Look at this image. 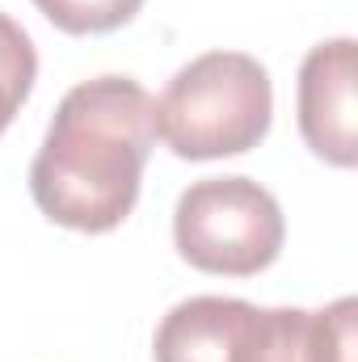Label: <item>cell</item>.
I'll use <instances>...</instances> for the list:
<instances>
[{
	"instance_id": "3957f363",
	"label": "cell",
	"mask_w": 358,
	"mask_h": 362,
	"mask_svg": "<svg viewBox=\"0 0 358 362\" xmlns=\"http://www.w3.org/2000/svg\"><path fill=\"white\" fill-rule=\"evenodd\" d=\"M270 72L245 51L190 59L156 101V135L181 160H219L258 148L270 131Z\"/></svg>"
},
{
	"instance_id": "8992f818",
	"label": "cell",
	"mask_w": 358,
	"mask_h": 362,
	"mask_svg": "<svg viewBox=\"0 0 358 362\" xmlns=\"http://www.w3.org/2000/svg\"><path fill=\"white\" fill-rule=\"evenodd\" d=\"M34 76H38V55H34L30 34L8 13H0V135L25 105Z\"/></svg>"
},
{
	"instance_id": "7a4b0ae2",
	"label": "cell",
	"mask_w": 358,
	"mask_h": 362,
	"mask_svg": "<svg viewBox=\"0 0 358 362\" xmlns=\"http://www.w3.org/2000/svg\"><path fill=\"white\" fill-rule=\"evenodd\" d=\"M358 299L321 312L253 308L228 295H194L161 320L156 362H354Z\"/></svg>"
},
{
	"instance_id": "277c9868",
	"label": "cell",
	"mask_w": 358,
	"mask_h": 362,
	"mask_svg": "<svg viewBox=\"0 0 358 362\" xmlns=\"http://www.w3.org/2000/svg\"><path fill=\"white\" fill-rule=\"evenodd\" d=\"M178 253L202 274L249 278L274 266L287 240L282 206L249 177L194 181L173 211Z\"/></svg>"
},
{
	"instance_id": "5b68a950",
	"label": "cell",
	"mask_w": 358,
	"mask_h": 362,
	"mask_svg": "<svg viewBox=\"0 0 358 362\" xmlns=\"http://www.w3.org/2000/svg\"><path fill=\"white\" fill-rule=\"evenodd\" d=\"M354 76V38L316 42L299 68V135L321 160H329L337 169H354L358 160Z\"/></svg>"
},
{
	"instance_id": "52a82bcc",
	"label": "cell",
	"mask_w": 358,
	"mask_h": 362,
	"mask_svg": "<svg viewBox=\"0 0 358 362\" xmlns=\"http://www.w3.org/2000/svg\"><path fill=\"white\" fill-rule=\"evenodd\" d=\"M34 4L64 34H105L127 25L144 8V0H34Z\"/></svg>"
},
{
	"instance_id": "6da1fadb",
	"label": "cell",
	"mask_w": 358,
	"mask_h": 362,
	"mask_svg": "<svg viewBox=\"0 0 358 362\" xmlns=\"http://www.w3.org/2000/svg\"><path fill=\"white\" fill-rule=\"evenodd\" d=\"M156 144V101L131 76H93L64 93L30 165L38 211L72 232H114L139 202Z\"/></svg>"
}]
</instances>
